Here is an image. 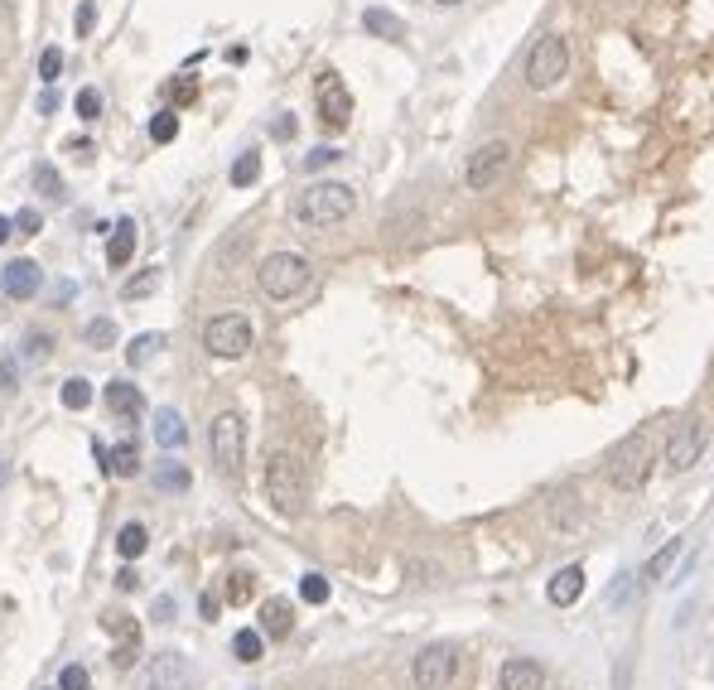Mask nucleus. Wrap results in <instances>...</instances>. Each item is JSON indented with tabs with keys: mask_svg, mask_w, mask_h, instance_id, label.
Masks as SVG:
<instances>
[{
	"mask_svg": "<svg viewBox=\"0 0 714 690\" xmlns=\"http://www.w3.org/2000/svg\"><path fill=\"white\" fill-rule=\"evenodd\" d=\"M357 208V194L348 184H338V179H314L309 189L295 194L290 203V218L300 222V227H314V232H324V227H338V222H348Z\"/></svg>",
	"mask_w": 714,
	"mask_h": 690,
	"instance_id": "obj_1",
	"label": "nucleus"
},
{
	"mask_svg": "<svg viewBox=\"0 0 714 690\" xmlns=\"http://www.w3.org/2000/svg\"><path fill=\"white\" fill-rule=\"evenodd\" d=\"M652 464H657V435L652 430H632L628 440L613 444V454H608V483L613 488H623V493H637V488H647V478H652Z\"/></svg>",
	"mask_w": 714,
	"mask_h": 690,
	"instance_id": "obj_2",
	"label": "nucleus"
},
{
	"mask_svg": "<svg viewBox=\"0 0 714 690\" xmlns=\"http://www.w3.org/2000/svg\"><path fill=\"white\" fill-rule=\"evenodd\" d=\"M304 497H309V478H304L300 454L271 449V454H266V502H271L280 517H300Z\"/></svg>",
	"mask_w": 714,
	"mask_h": 690,
	"instance_id": "obj_3",
	"label": "nucleus"
},
{
	"mask_svg": "<svg viewBox=\"0 0 714 690\" xmlns=\"http://www.w3.org/2000/svg\"><path fill=\"white\" fill-rule=\"evenodd\" d=\"M309 261H304L300 251H271L261 266H256V285H261V295L266 300H295L309 290Z\"/></svg>",
	"mask_w": 714,
	"mask_h": 690,
	"instance_id": "obj_4",
	"label": "nucleus"
},
{
	"mask_svg": "<svg viewBox=\"0 0 714 690\" xmlns=\"http://www.w3.org/2000/svg\"><path fill=\"white\" fill-rule=\"evenodd\" d=\"M570 78V39L565 34H541L526 54V87L531 92H555Z\"/></svg>",
	"mask_w": 714,
	"mask_h": 690,
	"instance_id": "obj_5",
	"label": "nucleus"
},
{
	"mask_svg": "<svg viewBox=\"0 0 714 690\" xmlns=\"http://www.w3.org/2000/svg\"><path fill=\"white\" fill-rule=\"evenodd\" d=\"M208 454H213V464H218L222 478H237V473H242V459H247V425H242L237 411L213 415V425H208Z\"/></svg>",
	"mask_w": 714,
	"mask_h": 690,
	"instance_id": "obj_6",
	"label": "nucleus"
},
{
	"mask_svg": "<svg viewBox=\"0 0 714 690\" xmlns=\"http://www.w3.org/2000/svg\"><path fill=\"white\" fill-rule=\"evenodd\" d=\"M507 174H512V140H483V145L468 155L464 189L468 194H488V189H497Z\"/></svg>",
	"mask_w": 714,
	"mask_h": 690,
	"instance_id": "obj_7",
	"label": "nucleus"
},
{
	"mask_svg": "<svg viewBox=\"0 0 714 690\" xmlns=\"http://www.w3.org/2000/svg\"><path fill=\"white\" fill-rule=\"evenodd\" d=\"M251 343H256V329H251L247 314H218V319H208L203 324V348L213 353V358H247Z\"/></svg>",
	"mask_w": 714,
	"mask_h": 690,
	"instance_id": "obj_8",
	"label": "nucleus"
},
{
	"mask_svg": "<svg viewBox=\"0 0 714 690\" xmlns=\"http://www.w3.org/2000/svg\"><path fill=\"white\" fill-rule=\"evenodd\" d=\"M705 444H710V425H705V415H686L681 425H671L661 464H666L671 473L695 469V464H700V454H705Z\"/></svg>",
	"mask_w": 714,
	"mask_h": 690,
	"instance_id": "obj_9",
	"label": "nucleus"
},
{
	"mask_svg": "<svg viewBox=\"0 0 714 690\" xmlns=\"http://www.w3.org/2000/svg\"><path fill=\"white\" fill-rule=\"evenodd\" d=\"M314 102H319V121H324V131H348V121H353V92L348 83L324 68L319 78H314Z\"/></svg>",
	"mask_w": 714,
	"mask_h": 690,
	"instance_id": "obj_10",
	"label": "nucleus"
},
{
	"mask_svg": "<svg viewBox=\"0 0 714 690\" xmlns=\"http://www.w3.org/2000/svg\"><path fill=\"white\" fill-rule=\"evenodd\" d=\"M454 671H459V652H454L449 642H430V647L415 652L411 681H415V690H444L454 681Z\"/></svg>",
	"mask_w": 714,
	"mask_h": 690,
	"instance_id": "obj_11",
	"label": "nucleus"
},
{
	"mask_svg": "<svg viewBox=\"0 0 714 690\" xmlns=\"http://www.w3.org/2000/svg\"><path fill=\"white\" fill-rule=\"evenodd\" d=\"M193 681V666L184 652H160V657H150V666H145V681H140V690H189Z\"/></svg>",
	"mask_w": 714,
	"mask_h": 690,
	"instance_id": "obj_12",
	"label": "nucleus"
},
{
	"mask_svg": "<svg viewBox=\"0 0 714 690\" xmlns=\"http://www.w3.org/2000/svg\"><path fill=\"white\" fill-rule=\"evenodd\" d=\"M39 285H44V271H39L29 256L10 261V266L0 271V290H5L10 300H34V295H39Z\"/></svg>",
	"mask_w": 714,
	"mask_h": 690,
	"instance_id": "obj_13",
	"label": "nucleus"
},
{
	"mask_svg": "<svg viewBox=\"0 0 714 690\" xmlns=\"http://www.w3.org/2000/svg\"><path fill=\"white\" fill-rule=\"evenodd\" d=\"M497 690H546V666L531 657H507L497 671Z\"/></svg>",
	"mask_w": 714,
	"mask_h": 690,
	"instance_id": "obj_14",
	"label": "nucleus"
},
{
	"mask_svg": "<svg viewBox=\"0 0 714 690\" xmlns=\"http://www.w3.org/2000/svg\"><path fill=\"white\" fill-rule=\"evenodd\" d=\"M102 401H107V411L116 415V420H126V425H136L140 415H145V396H140L136 382H107V391H102Z\"/></svg>",
	"mask_w": 714,
	"mask_h": 690,
	"instance_id": "obj_15",
	"label": "nucleus"
},
{
	"mask_svg": "<svg viewBox=\"0 0 714 690\" xmlns=\"http://www.w3.org/2000/svg\"><path fill=\"white\" fill-rule=\"evenodd\" d=\"M584 594V565H565V570H555L546 584V599L555 608H570Z\"/></svg>",
	"mask_w": 714,
	"mask_h": 690,
	"instance_id": "obj_16",
	"label": "nucleus"
},
{
	"mask_svg": "<svg viewBox=\"0 0 714 690\" xmlns=\"http://www.w3.org/2000/svg\"><path fill=\"white\" fill-rule=\"evenodd\" d=\"M97 459H102V469L116 473V478H136L140 473V444L121 440L116 449H102V444H97Z\"/></svg>",
	"mask_w": 714,
	"mask_h": 690,
	"instance_id": "obj_17",
	"label": "nucleus"
},
{
	"mask_svg": "<svg viewBox=\"0 0 714 690\" xmlns=\"http://www.w3.org/2000/svg\"><path fill=\"white\" fill-rule=\"evenodd\" d=\"M290 628H295V608H290V599H266L261 604V633L271 637V642H280V637H290Z\"/></svg>",
	"mask_w": 714,
	"mask_h": 690,
	"instance_id": "obj_18",
	"label": "nucleus"
},
{
	"mask_svg": "<svg viewBox=\"0 0 714 690\" xmlns=\"http://www.w3.org/2000/svg\"><path fill=\"white\" fill-rule=\"evenodd\" d=\"M131 256H136V222L121 218L116 222V232H111V242H107V266L111 271H126Z\"/></svg>",
	"mask_w": 714,
	"mask_h": 690,
	"instance_id": "obj_19",
	"label": "nucleus"
},
{
	"mask_svg": "<svg viewBox=\"0 0 714 690\" xmlns=\"http://www.w3.org/2000/svg\"><path fill=\"white\" fill-rule=\"evenodd\" d=\"M362 29H367V34H377V39H391V44H401V39H406V20H401V15H391V10H382V5L362 10Z\"/></svg>",
	"mask_w": 714,
	"mask_h": 690,
	"instance_id": "obj_20",
	"label": "nucleus"
},
{
	"mask_svg": "<svg viewBox=\"0 0 714 690\" xmlns=\"http://www.w3.org/2000/svg\"><path fill=\"white\" fill-rule=\"evenodd\" d=\"M155 440L165 444V449H179V444L189 440V430H184V415L165 406V411H155Z\"/></svg>",
	"mask_w": 714,
	"mask_h": 690,
	"instance_id": "obj_21",
	"label": "nucleus"
},
{
	"mask_svg": "<svg viewBox=\"0 0 714 690\" xmlns=\"http://www.w3.org/2000/svg\"><path fill=\"white\" fill-rule=\"evenodd\" d=\"M676 555H681V536H676V541H666V546H661V551L652 555L647 565H642V584H661V580H666V575H671V565H676Z\"/></svg>",
	"mask_w": 714,
	"mask_h": 690,
	"instance_id": "obj_22",
	"label": "nucleus"
},
{
	"mask_svg": "<svg viewBox=\"0 0 714 690\" xmlns=\"http://www.w3.org/2000/svg\"><path fill=\"white\" fill-rule=\"evenodd\" d=\"M145 546H150V531H145L140 522H126L121 531H116V555H121V560H140Z\"/></svg>",
	"mask_w": 714,
	"mask_h": 690,
	"instance_id": "obj_23",
	"label": "nucleus"
},
{
	"mask_svg": "<svg viewBox=\"0 0 714 690\" xmlns=\"http://www.w3.org/2000/svg\"><path fill=\"white\" fill-rule=\"evenodd\" d=\"M261 652H266V633L261 628H242V633L232 637V657L237 662H261Z\"/></svg>",
	"mask_w": 714,
	"mask_h": 690,
	"instance_id": "obj_24",
	"label": "nucleus"
},
{
	"mask_svg": "<svg viewBox=\"0 0 714 690\" xmlns=\"http://www.w3.org/2000/svg\"><path fill=\"white\" fill-rule=\"evenodd\" d=\"M251 594H256V575L251 570H232L227 575V589H222V599L232 608H242V604H251Z\"/></svg>",
	"mask_w": 714,
	"mask_h": 690,
	"instance_id": "obj_25",
	"label": "nucleus"
},
{
	"mask_svg": "<svg viewBox=\"0 0 714 690\" xmlns=\"http://www.w3.org/2000/svg\"><path fill=\"white\" fill-rule=\"evenodd\" d=\"M160 348H165V333H136V338H131V348H126V362H131V367H145Z\"/></svg>",
	"mask_w": 714,
	"mask_h": 690,
	"instance_id": "obj_26",
	"label": "nucleus"
},
{
	"mask_svg": "<svg viewBox=\"0 0 714 690\" xmlns=\"http://www.w3.org/2000/svg\"><path fill=\"white\" fill-rule=\"evenodd\" d=\"M58 401H63L68 411H87V406H92V382H87V377H68L63 391H58Z\"/></svg>",
	"mask_w": 714,
	"mask_h": 690,
	"instance_id": "obj_27",
	"label": "nucleus"
},
{
	"mask_svg": "<svg viewBox=\"0 0 714 690\" xmlns=\"http://www.w3.org/2000/svg\"><path fill=\"white\" fill-rule=\"evenodd\" d=\"M261 179V155L247 150V155H237V165H232V189H251Z\"/></svg>",
	"mask_w": 714,
	"mask_h": 690,
	"instance_id": "obj_28",
	"label": "nucleus"
},
{
	"mask_svg": "<svg viewBox=\"0 0 714 690\" xmlns=\"http://www.w3.org/2000/svg\"><path fill=\"white\" fill-rule=\"evenodd\" d=\"M34 189L44 198H63V174H58L49 160H39V165H34Z\"/></svg>",
	"mask_w": 714,
	"mask_h": 690,
	"instance_id": "obj_29",
	"label": "nucleus"
},
{
	"mask_svg": "<svg viewBox=\"0 0 714 690\" xmlns=\"http://www.w3.org/2000/svg\"><path fill=\"white\" fill-rule=\"evenodd\" d=\"M179 136V116H174V111H155V116H150V140H155V145H169V140Z\"/></svg>",
	"mask_w": 714,
	"mask_h": 690,
	"instance_id": "obj_30",
	"label": "nucleus"
},
{
	"mask_svg": "<svg viewBox=\"0 0 714 690\" xmlns=\"http://www.w3.org/2000/svg\"><path fill=\"white\" fill-rule=\"evenodd\" d=\"M83 338H87V348H111L116 343V319H92L83 329Z\"/></svg>",
	"mask_w": 714,
	"mask_h": 690,
	"instance_id": "obj_31",
	"label": "nucleus"
},
{
	"mask_svg": "<svg viewBox=\"0 0 714 690\" xmlns=\"http://www.w3.org/2000/svg\"><path fill=\"white\" fill-rule=\"evenodd\" d=\"M49 353H54V333L29 329V333H25V358H29V362H44Z\"/></svg>",
	"mask_w": 714,
	"mask_h": 690,
	"instance_id": "obj_32",
	"label": "nucleus"
},
{
	"mask_svg": "<svg viewBox=\"0 0 714 690\" xmlns=\"http://www.w3.org/2000/svg\"><path fill=\"white\" fill-rule=\"evenodd\" d=\"M155 483H160L165 493H184V488H189V469H184V464H160Z\"/></svg>",
	"mask_w": 714,
	"mask_h": 690,
	"instance_id": "obj_33",
	"label": "nucleus"
},
{
	"mask_svg": "<svg viewBox=\"0 0 714 690\" xmlns=\"http://www.w3.org/2000/svg\"><path fill=\"white\" fill-rule=\"evenodd\" d=\"M160 290V271H145V276H136V280H126L121 285V295L126 300H145V295H155Z\"/></svg>",
	"mask_w": 714,
	"mask_h": 690,
	"instance_id": "obj_34",
	"label": "nucleus"
},
{
	"mask_svg": "<svg viewBox=\"0 0 714 690\" xmlns=\"http://www.w3.org/2000/svg\"><path fill=\"white\" fill-rule=\"evenodd\" d=\"M73 111H78L83 121H97V116H102V92H97V87H83V92L73 97Z\"/></svg>",
	"mask_w": 714,
	"mask_h": 690,
	"instance_id": "obj_35",
	"label": "nucleus"
},
{
	"mask_svg": "<svg viewBox=\"0 0 714 690\" xmlns=\"http://www.w3.org/2000/svg\"><path fill=\"white\" fill-rule=\"evenodd\" d=\"M102 623H107L111 637H121V642H140V628L131 623V613H107Z\"/></svg>",
	"mask_w": 714,
	"mask_h": 690,
	"instance_id": "obj_36",
	"label": "nucleus"
},
{
	"mask_svg": "<svg viewBox=\"0 0 714 690\" xmlns=\"http://www.w3.org/2000/svg\"><path fill=\"white\" fill-rule=\"evenodd\" d=\"M300 599H304V604H329V580H324V575H304V580H300Z\"/></svg>",
	"mask_w": 714,
	"mask_h": 690,
	"instance_id": "obj_37",
	"label": "nucleus"
},
{
	"mask_svg": "<svg viewBox=\"0 0 714 690\" xmlns=\"http://www.w3.org/2000/svg\"><path fill=\"white\" fill-rule=\"evenodd\" d=\"M58 73H63V49L49 44V49L39 54V78H44V83H58Z\"/></svg>",
	"mask_w": 714,
	"mask_h": 690,
	"instance_id": "obj_38",
	"label": "nucleus"
},
{
	"mask_svg": "<svg viewBox=\"0 0 714 690\" xmlns=\"http://www.w3.org/2000/svg\"><path fill=\"white\" fill-rule=\"evenodd\" d=\"M92 686V681H87V666H63V671H58V690H87Z\"/></svg>",
	"mask_w": 714,
	"mask_h": 690,
	"instance_id": "obj_39",
	"label": "nucleus"
},
{
	"mask_svg": "<svg viewBox=\"0 0 714 690\" xmlns=\"http://www.w3.org/2000/svg\"><path fill=\"white\" fill-rule=\"evenodd\" d=\"M169 97H174V107H189V102H198V83H193V78H174V83H169Z\"/></svg>",
	"mask_w": 714,
	"mask_h": 690,
	"instance_id": "obj_40",
	"label": "nucleus"
},
{
	"mask_svg": "<svg viewBox=\"0 0 714 690\" xmlns=\"http://www.w3.org/2000/svg\"><path fill=\"white\" fill-rule=\"evenodd\" d=\"M136 657H140V642H116L111 666H116V671H131V666H136Z\"/></svg>",
	"mask_w": 714,
	"mask_h": 690,
	"instance_id": "obj_41",
	"label": "nucleus"
},
{
	"mask_svg": "<svg viewBox=\"0 0 714 690\" xmlns=\"http://www.w3.org/2000/svg\"><path fill=\"white\" fill-rule=\"evenodd\" d=\"M333 160H343V155H338L333 145H319V150H309V160H304V165H309V169H324V165H333Z\"/></svg>",
	"mask_w": 714,
	"mask_h": 690,
	"instance_id": "obj_42",
	"label": "nucleus"
},
{
	"mask_svg": "<svg viewBox=\"0 0 714 690\" xmlns=\"http://www.w3.org/2000/svg\"><path fill=\"white\" fill-rule=\"evenodd\" d=\"M73 25H78V34H87V29L97 25V5H92V0H83V5H78V15H73Z\"/></svg>",
	"mask_w": 714,
	"mask_h": 690,
	"instance_id": "obj_43",
	"label": "nucleus"
},
{
	"mask_svg": "<svg viewBox=\"0 0 714 690\" xmlns=\"http://www.w3.org/2000/svg\"><path fill=\"white\" fill-rule=\"evenodd\" d=\"M15 227H20L25 237H34V232H39L44 222H39V213H34V208H20V213H15Z\"/></svg>",
	"mask_w": 714,
	"mask_h": 690,
	"instance_id": "obj_44",
	"label": "nucleus"
},
{
	"mask_svg": "<svg viewBox=\"0 0 714 690\" xmlns=\"http://www.w3.org/2000/svg\"><path fill=\"white\" fill-rule=\"evenodd\" d=\"M198 613H203L208 623H218V613H222V599H218V594H203V599H198Z\"/></svg>",
	"mask_w": 714,
	"mask_h": 690,
	"instance_id": "obj_45",
	"label": "nucleus"
},
{
	"mask_svg": "<svg viewBox=\"0 0 714 690\" xmlns=\"http://www.w3.org/2000/svg\"><path fill=\"white\" fill-rule=\"evenodd\" d=\"M140 584V575L136 570H131V565H126V570H121V575H116V589H121V594H131V589H136Z\"/></svg>",
	"mask_w": 714,
	"mask_h": 690,
	"instance_id": "obj_46",
	"label": "nucleus"
},
{
	"mask_svg": "<svg viewBox=\"0 0 714 690\" xmlns=\"http://www.w3.org/2000/svg\"><path fill=\"white\" fill-rule=\"evenodd\" d=\"M275 136H280V140H290V136H295V116H285V121H275Z\"/></svg>",
	"mask_w": 714,
	"mask_h": 690,
	"instance_id": "obj_47",
	"label": "nucleus"
},
{
	"mask_svg": "<svg viewBox=\"0 0 714 690\" xmlns=\"http://www.w3.org/2000/svg\"><path fill=\"white\" fill-rule=\"evenodd\" d=\"M0 387L15 391V362H5V367H0Z\"/></svg>",
	"mask_w": 714,
	"mask_h": 690,
	"instance_id": "obj_48",
	"label": "nucleus"
},
{
	"mask_svg": "<svg viewBox=\"0 0 714 690\" xmlns=\"http://www.w3.org/2000/svg\"><path fill=\"white\" fill-rule=\"evenodd\" d=\"M10 237H15V218H5V213H0V247H5Z\"/></svg>",
	"mask_w": 714,
	"mask_h": 690,
	"instance_id": "obj_49",
	"label": "nucleus"
},
{
	"mask_svg": "<svg viewBox=\"0 0 714 690\" xmlns=\"http://www.w3.org/2000/svg\"><path fill=\"white\" fill-rule=\"evenodd\" d=\"M169 613H174V599H169V594H165V599L155 604V618H160V623H169Z\"/></svg>",
	"mask_w": 714,
	"mask_h": 690,
	"instance_id": "obj_50",
	"label": "nucleus"
},
{
	"mask_svg": "<svg viewBox=\"0 0 714 690\" xmlns=\"http://www.w3.org/2000/svg\"><path fill=\"white\" fill-rule=\"evenodd\" d=\"M435 5H464V0H435Z\"/></svg>",
	"mask_w": 714,
	"mask_h": 690,
	"instance_id": "obj_51",
	"label": "nucleus"
},
{
	"mask_svg": "<svg viewBox=\"0 0 714 690\" xmlns=\"http://www.w3.org/2000/svg\"><path fill=\"white\" fill-rule=\"evenodd\" d=\"M0 20H5V0H0Z\"/></svg>",
	"mask_w": 714,
	"mask_h": 690,
	"instance_id": "obj_52",
	"label": "nucleus"
},
{
	"mask_svg": "<svg viewBox=\"0 0 714 690\" xmlns=\"http://www.w3.org/2000/svg\"><path fill=\"white\" fill-rule=\"evenodd\" d=\"M0 483H5V464H0Z\"/></svg>",
	"mask_w": 714,
	"mask_h": 690,
	"instance_id": "obj_53",
	"label": "nucleus"
}]
</instances>
